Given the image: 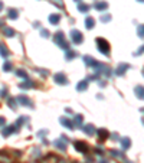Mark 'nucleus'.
I'll list each match as a JSON object with an SVG mask.
<instances>
[{"mask_svg":"<svg viewBox=\"0 0 144 163\" xmlns=\"http://www.w3.org/2000/svg\"><path fill=\"white\" fill-rule=\"evenodd\" d=\"M82 130H84V133H87L88 136H92L94 133H95V127L92 126V124H87V126H84V127H81Z\"/></svg>","mask_w":144,"mask_h":163,"instance_id":"obj_11","label":"nucleus"},{"mask_svg":"<svg viewBox=\"0 0 144 163\" xmlns=\"http://www.w3.org/2000/svg\"><path fill=\"white\" fill-rule=\"evenodd\" d=\"M121 144H123V149H124V150H127V149L131 146V140H130L128 137H124V139L121 140Z\"/></svg>","mask_w":144,"mask_h":163,"instance_id":"obj_21","label":"nucleus"},{"mask_svg":"<svg viewBox=\"0 0 144 163\" xmlns=\"http://www.w3.org/2000/svg\"><path fill=\"white\" fill-rule=\"evenodd\" d=\"M128 68H130V65H128V64H120V65H118V68L115 69V75H124V72H125Z\"/></svg>","mask_w":144,"mask_h":163,"instance_id":"obj_9","label":"nucleus"},{"mask_svg":"<svg viewBox=\"0 0 144 163\" xmlns=\"http://www.w3.org/2000/svg\"><path fill=\"white\" fill-rule=\"evenodd\" d=\"M40 35H42L43 38H48V36H49V32H48L46 29H42V31H40Z\"/></svg>","mask_w":144,"mask_h":163,"instance_id":"obj_33","label":"nucleus"},{"mask_svg":"<svg viewBox=\"0 0 144 163\" xmlns=\"http://www.w3.org/2000/svg\"><path fill=\"white\" fill-rule=\"evenodd\" d=\"M94 26H95V20L92 17H87L85 19V28L87 29H92Z\"/></svg>","mask_w":144,"mask_h":163,"instance_id":"obj_15","label":"nucleus"},{"mask_svg":"<svg viewBox=\"0 0 144 163\" xmlns=\"http://www.w3.org/2000/svg\"><path fill=\"white\" fill-rule=\"evenodd\" d=\"M0 55H1L3 58H7V56L10 55V52H9V49L6 48L4 43H0Z\"/></svg>","mask_w":144,"mask_h":163,"instance_id":"obj_12","label":"nucleus"},{"mask_svg":"<svg viewBox=\"0 0 144 163\" xmlns=\"http://www.w3.org/2000/svg\"><path fill=\"white\" fill-rule=\"evenodd\" d=\"M98 136H100V140L104 141V140L108 137V131L105 130V128H100V130H98Z\"/></svg>","mask_w":144,"mask_h":163,"instance_id":"obj_18","label":"nucleus"},{"mask_svg":"<svg viewBox=\"0 0 144 163\" xmlns=\"http://www.w3.org/2000/svg\"><path fill=\"white\" fill-rule=\"evenodd\" d=\"M33 85H35L33 82L28 80L26 82H22V84H20V88H30V87H33Z\"/></svg>","mask_w":144,"mask_h":163,"instance_id":"obj_26","label":"nucleus"},{"mask_svg":"<svg viewBox=\"0 0 144 163\" xmlns=\"http://www.w3.org/2000/svg\"><path fill=\"white\" fill-rule=\"evenodd\" d=\"M17 16H19V13H17L16 9H10V10H9V17H10V19L15 20V19H17Z\"/></svg>","mask_w":144,"mask_h":163,"instance_id":"obj_22","label":"nucleus"},{"mask_svg":"<svg viewBox=\"0 0 144 163\" xmlns=\"http://www.w3.org/2000/svg\"><path fill=\"white\" fill-rule=\"evenodd\" d=\"M32 155H33V156H39V155H40V152H39V149H37V147H36V149H33Z\"/></svg>","mask_w":144,"mask_h":163,"instance_id":"obj_34","label":"nucleus"},{"mask_svg":"<svg viewBox=\"0 0 144 163\" xmlns=\"http://www.w3.org/2000/svg\"><path fill=\"white\" fill-rule=\"evenodd\" d=\"M66 143H68V139L65 136H61V139H58L55 141V147L59 149V150H62V152H65L66 150Z\"/></svg>","mask_w":144,"mask_h":163,"instance_id":"obj_3","label":"nucleus"},{"mask_svg":"<svg viewBox=\"0 0 144 163\" xmlns=\"http://www.w3.org/2000/svg\"><path fill=\"white\" fill-rule=\"evenodd\" d=\"M4 123H6L4 117H0V127H1V126H4Z\"/></svg>","mask_w":144,"mask_h":163,"instance_id":"obj_35","label":"nucleus"},{"mask_svg":"<svg viewBox=\"0 0 144 163\" xmlns=\"http://www.w3.org/2000/svg\"><path fill=\"white\" fill-rule=\"evenodd\" d=\"M73 126H76V127H81L82 126V123H84V117L81 116V114H78V116H75V120H73Z\"/></svg>","mask_w":144,"mask_h":163,"instance_id":"obj_17","label":"nucleus"},{"mask_svg":"<svg viewBox=\"0 0 144 163\" xmlns=\"http://www.w3.org/2000/svg\"><path fill=\"white\" fill-rule=\"evenodd\" d=\"M0 26H3V22H1V20H0Z\"/></svg>","mask_w":144,"mask_h":163,"instance_id":"obj_38","label":"nucleus"},{"mask_svg":"<svg viewBox=\"0 0 144 163\" xmlns=\"http://www.w3.org/2000/svg\"><path fill=\"white\" fill-rule=\"evenodd\" d=\"M144 28H143V25H140V26H138V36H140V38H143L144 35Z\"/></svg>","mask_w":144,"mask_h":163,"instance_id":"obj_32","label":"nucleus"},{"mask_svg":"<svg viewBox=\"0 0 144 163\" xmlns=\"http://www.w3.org/2000/svg\"><path fill=\"white\" fill-rule=\"evenodd\" d=\"M100 163H108V160H105V159H101V160H100Z\"/></svg>","mask_w":144,"mask_h":163,"instance_id":"obj_37","label":"nucleus"},{"mask_svg":"<svg viewBox=\"0 0 144 163\" xmlns=\"http://www.w3.org/2000/svg\"><path fill=\"white\" fill-rule=\"evenodd\" d=\"M88 88V80H84V81L78 82V85H76V89L78 91H85Z\"/></svg>","mask_w":144,"mask_h":163,"instance_id":"obj_13","label":"nucleus"},{"mask_svg":"<svg viewBox=\"0 0 144 163\" xmlns=\"http://www.w3.org/2000/svg\"><path fill=\"white\" fill-rule=\"evenodd\" d=\"M3 33H4V36H7V38L15 36V31H13L12 28H3Z\"/></svg>","mask_w":144,"mask_h":163,"instance_id":"obj_20","label":"nucleus"},{"mask_svg":"<svg viewBox=\"0 0 144 163\" xmlns=\"http://www.w3.org/2000/svg\"><path fill=\"white\" fill-rule=\"evenodd\" d=\"M59 20H61V16L59 15H51L49 16V23L51 25H58Z\"/></svg>","mask_w":144,"mask_h":163,"instance_id":"obj_14","label":"nucleus"},{"mask_svg":"<svg viewBox=\"0 0 144 163\" xmlns=\"http://www.w3.org/2000/svg\"><path fill=\"white\" fill-rule=\"evenodd\" d=\"M84 62H85L88 67H94V65L97 64V61H95V59H92V58H91V56H88V55H85V56H84Z\"/></svg>","mask_w":144,"mask_h":163,"instance_id":"obj_16","label":"nucleus"},{"mask_svg":"<svg viewBox=\"0 0 144 163\" xmlns=\"http://www.w3.org/2000/svg\"><path fill=\"white\" fill-rule=\"evenodd\" d=\"M101 20H102V22H109V20H111V16H109V15H105V16L102 15V16H101Z\"/></svg>","mask_w":144,"mask_h":163,"instance_id":"obj_31","label":"nucleus"},{"mask_svg":"<svg viewBox=\"0 0 144 163\" xmlns=\"http://www.w3.org/2000/svg\"><path fill=\"white\" fill-rule=\"evenodd\" d=\"M17 101H19L22 105H25V107L33 108V105H32V100H30L29 97H26V95H19V97H17Z\"/></svg>","mask_w":144,"mask_h":163,"instance_id":"obj_6","label":"nucleus"},{"mask_svg":"<svg viewBox=\"0 0 144 163\" xmlns=\"http://www.w3.org/2000/svg\"><path fill=\"white\" fill-rule=\"evenodd\" d=\"M7 103H9V107H10V108H13V110L17 108V105H16V100H15V98H9Z\"/></svg>","mask_w":144,"mask_h":163,"instance_id":"obj_25","label":"nucleus"},{"mask_svg":"<svg viewBox=\"0 0 144 163\" xmlns=\"http://www.w3.org/2000/svg\"><path fill=\"white\" fill-rule=\"evenodd\" d=\"M89 7H91V6H89V4H85V3H79V4H78V10L82 12V13H87V12L89 10Z\"/></svg>","mask_w":144,"mask_h":163,"instance_id":"obj_19","label":"nucleus"},{"mask_svg":"<svg viewBox=\"0 0 144 163\" xmlns=\"http://www.w3.org/2000/svg\"><path fill=\"white\" fill-rule=\"evenodd\" d=\"M73 56H76L75 52H72V51H68L66 52V59H73Z\"/></svg>","mask_w":144,"mask_h":163,"instance_id":"obj_29","label":"nucleus"},{"mask_svg":"<svg viewBox=\"0 0 144 163\" xmlns=\"http://www.w3.org/2000/svg\"><path fill=\"white\" fill-rule=\"evenodd\" d=\"M136 95H137L140 100H143V87H141V85L136 87Z\"/></svg>","mask_w":144,"mask_h":163,"instance_id":"obj_24","label":"nucleus"},{"mask_svg":"<svg viewBox=\"0 0 144 163\" xmlns=\"http://www.w3.org/2000/svg\"><path fill=\"white\" fill-rule=\"evenodd\" d=\"M55 82L56 84H59V85H66L68 84V80H66V77H65V74H62V72H58V74H55Z\"/></svg>","mask_w":144,"mask_h":163,"instance_id":"obj_7","label":"nucleus"},{"mask_svg":"<svg viewBox=\"0 0 144 163\" xmlns=\"http://www.w3.org/2000/svg\"><path fill=\"white\" fill-rule=\"evenodd\" d=\"M97 45H98V51L104 55H109V43L102 38H97Z\"/></svg>","mask_w":144,"mask_h":163,"instance_id":"obj_1","label":"nucleus"},{"mask_svg":"<svg viewBox=\"0 0 144 163\" xmlns=\"http://www.w3.org/2000/svg\"><path fill=\"white\" fill-rule=\"evenodd\" d=\"M138 1H143V0H138Z\"/></svg>","mask_w":144,"mask_h":163,"instance_id":"obj_39","label":"nucleus"},{"mask_svg":"<svg viewBox=\"0 0 144 163\" xmlns=\"http://www.w3.org/2000/svg\"><path fill=\"white\" fill-rule=\"evenodd\" d=\"M16 74H17L19 77H23V78H28V74H26V71H22V69H19V71H16Z\"/></svg>","mask_w":144,"mask_h":163,"instance_id":"obj_28","label":"nucleus"},{"mask_svg":"<svg viewBox=\"0 0 144 163\" xmlns=\"http://www.w3.org/2000/svg\"><path fill=\"white\" fill-rule=\"evenodd\" d=\"M12 69V64L10 62H6L4 65H3V71H6V72H9Z\"/></svg>","mask_w":144,"mask_h":163,"instance_id":"obj_27","label":"nucleus"},{"mask_svg":"<svg viewBox=\"0 0 144 163\" xmlns=\"http://www.w3.org/2000/svg\"><path fill=\"white\" fill-rule=\"evenodd\" d=\"M73 146H75L76 152L84 153V155H87V153H88V150H89L88 144H87V143H84V141H75V143H73Z\"/></svg>","mask_w":144,"mask_h":163,"instance_id":"obj_4","label":"nucleus"},{"mask_svg":"<svg viewBox=\"0 0 144 163\" xmlns=\"http://www.w3.org/2000/svg\"><path fill=\"white\" fill-rule=\"evenodd\" d=\"M71 39L73 41V43L79 45V43H82V41H84V36H82V33L79 31L73 29V31H71Z\"/></svg>","mask_w":144,"mask_h":163,"instance_id":"obj_5","label":"nucleus"},{"mask_svg":"<svg viewBox=\"0 0 144 163\" xmlns=\"http://www.w3.org/2000/svg\"><path fill=\"white\" fill-rule=\"evenodd\" d=\"M55 42H56L58 46H61L62 49H68V48H69L68 42L65 41V35H64V32H58V33L55 35Z\"/></svg>","mask_w":144,"mask_h":163,"instance_id":"obj_2","label":"nucleus"},{"mask_svg":"<svg viewBox=\"0 0 144 163\" xmlns=\"http://www.w3.org/2000/svg\"><path fill=\"white\" fill-rule=\"evenodd\" d=\"M95 150H97V153H98V155H102V150H101V149H100V147H97V149H95Z\"/></svg>","mask_w":144,"mask_h":163,"instance_id":"obj_36","label":"nucleus"},{"mask_svg":"<svg viewBox=\"0 0 144 163\" xmlns=\"http://www.w3.org/2000/svg\"><path fill=\"white\" fill-rule=\"evenodd\" d=\"M94 7H95V9H98V10H104V9H107L108 7V4L105 3V1H100V3H97Z\"/></svg>","mask_w":144,"mask_h":163,"instance_id":"obj_23","label":"nucleus"},{"mask_svg":"<svg viewBox=\"0 0 144 163\" xmlns=\"http://www.w3.org/2000/svg\"><path fill=\"white\" fill-rule=\"evenodd\" d=\"M0 160H3L1 163H10V159L7 156H4V155H0Z\"/></svg>","mask_w":144,"mask_h":163,"instance_id":"obj_30","label":"nucleus"},{"mask_svg":"<svg viewBox=\"0 0 144 163\" xmlns=\"http://www.w3.org/2000/svg\"><path fill=\"white\" fill-rule=\"evenodd\" d=\"M59 121H61V124H64L66 128H69V130H73V128H75L73 123H72L69 119H66V117H61V119H59Z\"/></svg>","mask_w":144,"mask_h":163,"instance_id":"obj_10","label":"nucleus"},{"mask_svg":"<svg viewBox=\"0 0 144 163\" xmlns=\"http://www.w3.org/2000/svg\"><path fill=\"white\" fill-rule=\"evenodd\" d=\"M17 131V126L15 124V126H7V127H4L3 130H1V134L4 136V137H7V136H10V134H13V133H16Z\"/></svg>","mask_w":144,"mask_h":163,"instance_id":"obj_8","label":"nucleus"}]
</instances>
